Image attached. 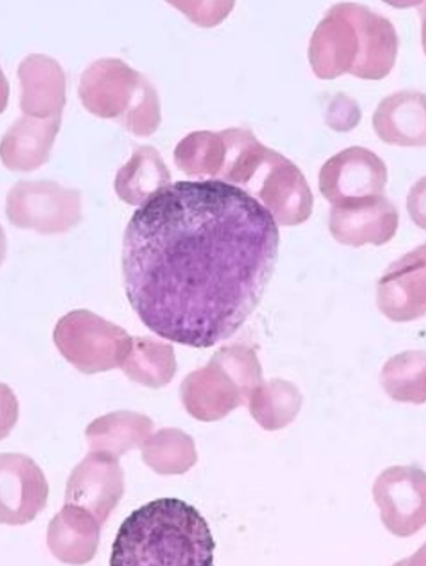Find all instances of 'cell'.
<instances>
[{"label":"cell","instance_id":"12","mask_svg":"<svg viewBox=\"0 0 426 566\" xmlns=\"http://www.w3.org/2000/svg\"><path fill=\"white\" fill-rule=\"evenodd\" d=\"M61 120L21 117L0 143V160L8 169L30 172L50 159Z\"/></svg>","mask_w":426,"mask_h":566},{"label":"cell","instance_id":"13","mask_svg":"<svg viewBox=\"0 0 426 566\" xmlns=\"http://www.w3.org/2000/svg\"><path fill=\"white\" fill-rule=\"evenodd\" d=\"M398 214L385 197L354 208H333L331 231L342 243L360 245L364 241L385 243L397 230Z\"/></svg>","mask_w":426,"mask_h":566},{"label":"cell","instance_id":"15","mask_svg":"<svg viewBox=\"0 0 426 566\" xmlns=\"http://www.w3.org/2000/svg\"><path fill=\"white\" fill-rule=\"evenodd\" d=\"M171 175L160 153L152 147H140L117 174L116 191L127 205L143 206L169 187Z\"/></svg>","mask_w":426,"mask_h":566},{"label":"cell","instance_id":"18","mask_svg":"<svg viewBox=\"0 0 426 566\" xmlns=\"http://www.w3.org/2000/svg\"><path fill=\"white\" fill-rule=\"evenodd\" d=\"M20 416V403L10 386L0 384V441L14 429Z\"/></svg>","mask_w":426,"mask_h":566},{"label":"cell","instance_id":"2","mask_svg":"<svg viewBox=\"0 0 426 566\" xmlns=\"http://www.w3.org/2000/svg\"><path fill=\"white\" fill-rule=\"evenodd\" d=\"M174 160L184 174L221 178L247 191L278 226H297L310 217L313 196L300 169L249 130L195 132L175 148Z\"/></svg>","mask_w":426,"mask_h":566},{"label":"cell","instance_id":"9","mask_svg":"<svg viewBox=\"0 0 426 566\" xmlns=\"http://www.w3.org/2000/svg\"><path fill=\"white\" fill-rule=\"evenodd\" d=\"M123 495V471L111 455L90 451L68 478L65 504L85 509L103 525Z\"/></svg>","mask_w":426,"mask_h":566},{"label":"cell","instance_id":"3","mask_svg":"<svg viewBox=\"0 0 426 566\" xmlns=\"http://www.w3.org/2000/svg\"><path fill=\"white\" fill-rule=\"evenodd\" d=\"M214 542L204 516L179 499H158L131 513L113 544V566H211Z\"/></svg>","mask_w":426,"mask_h":566},{"label":"cell","instance_id":"8","mask_svg":"<svg viewBox=\"0 0 426 566\" xmlns=\"http://www.w3.org/2000/svg\"><path fill=\"white\" fill-rule=\"evenodd\" d=\"M45 473L24 454H0V524L25 525L46 507Z\"/></svg>","mask_w":426,"mask_h":566},{"label":"cell","instance_id":"19","mask_svg":"<svg viewBox=\"0 0 426 566\" xmlns=\"http://www.w3.org/2000/svg\"><path fill=\"white\" fill-rule=\"evenodd\" d=\"M8 99H10V85L2 69H0V114L6 112Z\"/></svg>","mask_w":426,"mask_h":566},{"label":"cell","instance_id":"14","mask_svg":"<svg viewBox=\"0 0 426 566\" xmlns=\"http://www.w3.org/2000/svg\"><path fill=\"white\" fill-rule=\"evenodd\" d=\"M425 99L416 92H400L386 98L373 117L376 134L388 144L424 146Z\"/></svg>","mask_w":426,"mask_h":566},{"label":"cell","instance_id":"7","mask_svg":"<svg viewBox=\"0 0 426 566\" xmlns=\"http://www.w3.org/2000/svg\"><path fill=\"white\" fill-rule=\"evenodd\" d=\"M388 172L384 161L362 147L347 148L324 164L319 188L333 208H354L384 197Z\"/></svg>","mask_w":426,"mask_h":566},{"label":"cell","instance_id":"4","mask_svg":"<svg viewBox=\"0 0 426 566\" xmlns=\"http://www.w3.org/2000/svg\"><path fill=\"white\" fill-rule=\"evenodd\" d=\"M78 95L92 114L120 120L135 135H151L160 123L156 91L120 60L92 64L82 76Z\"/></svg>","mask_w":426,"mask_h":566},{"label":"cell","instance_id":"1","mask_svg":"<svg viewBox=\"0 0 426 566\" xmlns=\"http://www.w3.org/2000/svg\"><path fill=\"white\" fill-rule=\"evenodd\" d=\"M279 243L275 218L247 191L219 179L170 184L126 228L127 300L162 339L211 348L260 304Z\"/></svg>","mask_w":426,"mask_h":566},{"label":"cell","instance_id":"20","mask_svg":"<svg viewBox=\"0 0 426 566\" xmlns=\"http://www.w3.org/2000/svg\"><path fill=\"white\" fill-rule=\"evenodd\" d=\"M7 254V239L6 234H3L2 228H0V265H2L3 259H6Z\"/></svg>","mask_w":426,"mask_h":566},{"label":"cell","instance_id":"16","mask_svg":"<svg viewBox=\"0 0 426 566\" xmlns=\"http://www.w3.org/2000/svg\"><path fill=\"white\" fill-rule=\"evenodd\" d=\"M151 427L147 417L134 412H114L92 421L87 428L86 437L92 451L104 453L116 459L125 454L131 447L138 444Z\"/></svg>","mask_w":426,"mask_h":566},{"label":"cell","instance_id":"5","mask_svg":"<svg viewBox=\"0 0 426 566\" xmlns=\"http://www.w3.org/2000/svg\"><path fill=\"white\" fill-rule=\"evenodd\" d=\"M54 340L61 355L86 375L121 366L131 344V337L123 328L85 310L61 318Z\"/></svg>","mask_w":426,"mask_h":566},{"label":"cell","instance_id":"11","mask_svg":"<svg viewBox=\"0 0 426 566\" xmlns=\"http://www.w3.org/2000/svg\"><path fill=\"white\" fill-rule=\"evenodd\" d=\"M100 524L85 509L65 504L47 528V546L64 564L83 565L98 551Z\"/></svg>","mask_w":426,"mask_h":566},{"label":"cell","instance_id":"17","mask_svg":"<svg viewBox=\"0 0 426 566\" xmlns=\"http://www.w3.org/2000/svg\"><path fill=\"white\" fill-rule=\"evenodd\" d=\"M170 346L158 345V342L151 339H131L129 354L121 364L123 370L131 380L148 386H161L170 380L169 363L171 358Z\"/></svg>","mask_w":426,"mask_h":566},{"label":"cell","instance_id":"6","mask_svg":"<svg viewBox=\"0 0 426 566\" xmlns=\"http://www.w3.org/2000/svg\"><path fill=\"white\" fill-rule=\"evenodd\" d=\"M12 226L42 234H63L82 219V195L56 182H19L7 197Z\"/></svg>","mask_w":426,"mask_h":566},{"label":"cell","instance_id":"10","mask_svg":"<svg viewBox=\"0 0 426 566\" xmlns=\"http://www.w3.org/2000/svg\"><path fill=\"white\" fill-rule=\"evenodd\" d=\"M21 112L38 120H61L65 107V73L51 56L33 54L20 64Z\"/></svg>","mask_w":426,"mask_h":566}]
</instances>
